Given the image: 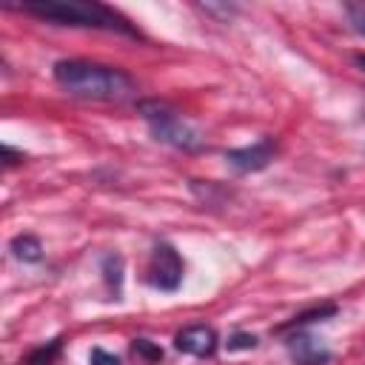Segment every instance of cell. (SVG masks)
I'll return each mask as SVG.
<instances>
[{
  "mask_svg": "<svg viewBox=\"0 0 365 365\" xmlns=\"http://www.w3.org/2000/svg\"><path fill=\"white\" fill-rule=\"evenodd\" d=\"M54 83L80 100H103V103H123L137 94V83L128 71L94 60H57L51 66Z\"/></svg>",
  "mask_w": 365,
  "mask_h": 365,
  "instance_id": "1",
  "label": "cell"
},
{
  "mask_svg": "<svg viewBox=\"0 0 365 365\" xmlns=\"http://www.w3.org/2000/svg\"><path fill=\"white\" fill-rule=\"evenodd\" d=\"M20 11L51 23V26H68V29H97V31H114L140 40V31L114 9L94 3V0H34L23 3Z\"/></svg>",
  "mask_w": 365,
  "mask_h": 365,
  "instance_id": "2",
  "label": "cell"
},
{
  "mask_svg": "<svg viewBox=\"0 0 365 365\" xmlns=\"http://www.w3.org/2000/svg\"><path fill=\"white\" fill-rule=\"evenodd\" d=\"M137 114L145 120L151 137L163 145H171L177 151L185 154H197L205 148V137L171 106L163 100H140L137 103Z\"/></svg>",
  "mask_w": 365,
  "mask_h": 365,
  "instance_id": "3",
  "label": "cell"
},
{
  "mask_svg": "<svg viewBox=\"0 0 365 365\" xmlns=\"http://www.w3.org/2000/svg\"><path fill=\"white\" fill-rule=\"evenodd\" d=\"M182 277H185V262L180 257V251L165 242V240H157L151 254H148V265H145V282L163 294H174L180 285H182Z\"/></svg>",
  "mask_w": 365,
  "mask_h": 365,
  "instance_id": "4",
  "label": "cell"
},
{
  "mask_svg": "<svg viewBox=\"0 0 365 365\" xmlns=\"http://www.w3.org/2000/svg\"><path fill=\"white\" fill-rule=\"evenodd\" d=\"M279 145L274 137H259L257 143L251 145H242V148H228L225 151V165L237 174H257L262 168H268L277 157Z\"/></svg>",
  "mask_w": 365,
  "mask_h": 365,
  "instance_id": "5",
  "label": "cell"
},
{
  "mask_svg": "<svg viewBox=\"0 0 365 365\" xmlns=\"http://www.w3.org/2000/svg\"><path fill=\"white\" fill-rule=\"evenodd\" d=\"M285 339V351L291 356L294 365H328L331 362V348H325L314 334L302 331H291L282 336Z\"/></svg>",
  "mask_w": 365,
  "mask_h": 365,
  "instance_id": "6",
  "label": "cell"
},
{
  "mask_svg": "<svg viewBox=\"0 0 365 365\" xmlns=\"http://www.w3.org/2000/svg\"><path fill=\"white\" fill-rule=\"evenodd\" d=\"M174 348L180 354H188V356H197V359H208L217 354L220 348V336L211 325H188L182 331H177L174 336Z\"/></svg>",
  "mask_w": 365,
  "mask_h": 365,
  "instance_id": "7",
  "label": "cell"
},
{
  "mask_svg": "<svg viewBox=\"0 0 365 365\" xmlns=\"http://www.w3.org/2000/svg\"><path fill=\"white\" fill-rule=\"evenodd\" d=\"M336 302H322V305H314V308H308V311H299V314H294L291 319H285V322H279L277 328H274V334L277 336H285V334H291V331H302V328H308V325H314V322H325V319H331V317H336Z\"/></svg>",
  "mask_w": 365,
  "mask_h": 365,
  "instance_id": "8",
  "label": "cell"
},
{
  "mask_svg": "<svg viewBox=\"0 0 365 365\" xmlns=\"http://www.w3.org/2000/svg\"><path fill=\"white\" fill-rule=\"evenodd\" d=\"M9 251H11V257L17 262H26V265H34V262L43 259V242L34 234H17V237H11Z\"/></svg>",
  "mask_w": 365,
  "mask_h": 365,
  "instance_id": "9",
  "label": "cell"
},
{
  "mask_svg": "<svg viewBox=\"0 0 365 365\" xmlns=\"http://www.w3.org/2000/svg\"><path fill=\"white\" fill-rule=\"evenodd\" d=\"M100 274H103V282H106L108 294L114 299H120V294H123V257L120 254H103Z\"/></svg>",
  "mask_w": 365,
  "mask_h": 365,
  "instance_id": "10",
  "label": "cell"
},
{
  "mask_svg": "<svg viewBox=\"0 0 365 365\" xmlns=\"http://www.w3.org/2000/svg\"><path fill=\"white\" fill-rule=\"evenodd\" d=\"M60 354H63V336H54V339H48V342L34 345V348L20 359V365H54V362L60 359Z\"/></svg>",
  "mask_w": 365,
  "mask_h": 365,
  "instance_id": "11",
  "label": "cell"
},
{
  "mask_svg": "<svg viewBox=\"0 0 365 365\" xmlns=\"http://www.w3.org/2000/svg\"><path fill=\"white\" fill-rule=\"evenodd\" d=\"M131 354L140 359V362H145V365H160L163 362V348L157 345V342H151V339H145V336H137V339H131Z\"/></svg>",
  "mask_w": 365,
  "mask_h": 365,
  "instance_id": "12",
  "label": "cell"
},
{
  "mask_svg": "<svg viewBox=\"0 0 365 365\" xmlns=\"http://www.w3.org/2000/svg\"><path fill=\"white\" fill-rule=\"evenodd\" d=\"M257 345H259L257 334H248V331H234V334L228 336V342H225L228 351H254Z\"/></svg>",
  "mask_w": 365,
  "mask_h": 365,
  "instance_id": "13",
  "label": "cell"
},
{
  "mask_svg": "<svg viewBox=\"0 0 365 365\" xmlns=\"http://www.w3.org/2000/svg\"><path fill=\"white\" fill-rule=\"evenodd\" d=\"M345 14H348V26H351L359 37H365V6H359V3H345Z\"/></svg>",
  "mask_w": 365,
  "mask_h": 365,
  "instance_id": "14",
  "label": "cell"
},
{
  "mask_svg": "<svg viewBox=\"0 0 365 365\" xmlns=\"http://www.w3.org/2000/svg\"><path fill=\"white\" fill-rule=\"evenodd\" d=\"M88 365H120V356L106 351V348H91L88 351Z\"/></svg>",
  "mask_w": 365,
  "mask_h": 365,
  "instance_id": "15",
  "label": "cell"
},
{
  "mask_svg": "<svg viewBox=\"0 0 365 365\" xmlns=\"http://www.w3.org/2000/svg\"><path fill=\"white\" fill-rule=\"evenodd\" d=\"M23 160H26V154H23V151H14L11 145H3V165H6V168L17 165V163H23Z\"/></svg>",
  "mask_w": 365,
  "mask_h": 365,
  "instance_id": "16",
  "label": "cell"
},
{
  "mask_svg": "<svg viewBox=\"0 0 365 365\" xmlns=\"http://www.w3.org/2000/svg\"><path fill=\"white\" fill-rule=\"evenodd\" d=\"M354 63H356V66L365 71V54H354Z\"/></svg>",
  "mask_w": 365,
  "mask_h": 365,
  "instance_id": "17",
  "label": "cell"
},
{
  "mask_svg": "<svg viewBox=\"0 0 365 365\" xmlns=\"http://www.w3.org/2000/svg\"><path fill=\"white\" fill-rule=\"evenodd\" d=\"M362 111H365V108H362Z\"/></svg>",
  "mask_w": 365,
  "mask_h": 365,
  "instance_id": "18",
  "label": "cell"
}]
</instances>
